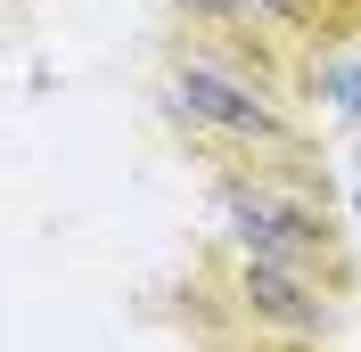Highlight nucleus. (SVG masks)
<instances>
[{"mask_svg":"<svg viewBox=\"0 0 361 352\" xmlns=\"http://www.w3.org/2000/svg\"><path fill=\"white\" fill-rule=\"evenodd\" d=\"M320 8H329V17H361V0H320Z\"/></svg>","mask_w":361,"mask_h":352,"instance_id":"nucleus-5","label":"nucleus"},{"mask_svg":"<svg viewBox=\"0 0 361 352\" xmlns=\"http://www.w3.org/2000/svg\"><path fill=\"white\" fill-rule=\"evenodd\" d=\"M173 107H189L197 123H222V132H238V139H271L279 132V115L255 99V90H238L230 74H214V66H189L173 82Z\"/></svg>","mask_w":361,"mask_h":352,"instance_id":"nucleus-2","label":"nucleus"},{"mask_svg":"<svg viewBox=\"0 0 361 352\" xmlns=\"http://www.w3.org/2000/svg\"><path fill=\"white\" fill-rule=\"evenodd\" d=\"M230 230H238V246H247L255 263H279V270H304L312 263V221L295 213V205L263 197V189H230Z\"/></svg>","mask_w":361,"mask_h":352,"instance_id":"nucleus-1","label":"nucleus"},{"mask_svg":"<svg viewBox=\"0 0 361 352\" xmlns=\"http://www.w3.org/2000/svg\"><path fill=\"white\" fill-rule=\"evenodd\" d=\"M247 295L271 311V320H288V328H312V320H320V303H304L295 270H279V263H255V270H247Z\"/></svg>","mask_w":361,"mask_h":352,"instance_id":"nucleus-3","label":"nucleus"},{"mask_svg":"<svg viewBox=\"0 0 361 352\" xmlns=\"http://www.w3.org/2000/svg\"><path fill=\"white\" fill-rule=\"evenodd\" d=\"M320 90H329V99L361 123V66H329V74H320Z\"/></svg>","mask_w":361,"mask_h":352,"instance_id":"nucleus-4","label":"nucleus"},{"mask_svg":"<svg viewBox=\"0 0 361 352\" xmlns=\"http://www.w3.org/2000/svg\"><path fill=\"white\" fill-rule=\"evenodd\" d=\"M353 213H361V189H353Z\"/></svg>","mask_w":361,"mask_h":352,"instance_id":"nucleus-6","label":"nucleus"}]
</instances>
